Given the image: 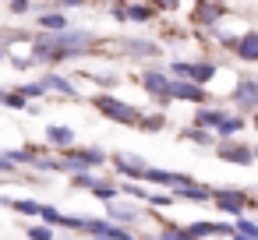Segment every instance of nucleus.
<instances>
[{
  "instance_id": "4468645a",
  "label": "nucleus",
  "mask_w": 258,
  "mask_h": 240,
  "mask_svg": "<svg viewBox=\"0 0 258 240\" xmlns=\"http://www.w3.org/2000/svg\"><path fill=\"white\" fill-rule=\"evenodd\" d=\"M230 236H240V240H258V222H251V219L237 215V222H233V233H230Z\"/></svg>"
},
{
  "instance_id": "f03ea898",
  "label": "nucleus",
  "mask_w": 258,
  "mask_h": 240,
  "mask_svg": "<svg viewBox=\"0 0 258 240\" xmlns=\"http://www.w3.org/2000/svg\"><path fill=\"white\" fill-rule=\"evenodd\" d=\"M96 106L110 117V120H124V124H138V113H135V106H127V103H120V99H110V96H99L96 99Z\"/></svg>"
},
{
  "instance_id": "6e6552de",
  "label": "nucleus",
  "mask_w": 258,
  "mask_h": 240,
  "mask_svg": "<svg viewBox=\"0 0 258 240\" xmlns=\"http://www.w3.org/2000/svg\"><path fill=\"white\" fill-rule=\"evenodd\" d=\"M233 46H237V57L240 60H258V32H244Z\"/></svg>"
},
{
  "instance_id": "a878e982",
  "label": "nucleus",
  "mask_w": 258,
  "mask_h": 240,
  "mask_svg": "<svg viewBox=\"0 0 258 240\" xmlns=\"http://www.w3.org/2000/svg\"><path fill=\"white\" fill-rule=\"evenodd\" d=\"M184 138H191L195 145H212V134H209V131H198V127H195V131H187Z\"/></svg>"
},
{
  "instance_id": "cd10ccee",
  "label": "nucleus",
  "mask_w": 258,
  "mask_h": 240,
  "mask_svg": "<svg viewBox=\"0 0 258 240\" xmlns=\"http://www.w3.org/2000/svg\"><path fill=\"white\" fill-rule=\"evenodd\" d=\"M4 103H8V106H15V110H25V99H22L18 92H11V96L4 92Z\"/></svg>"
},
{
  "instance_id": "c756f323",
  "label": "nucleus",
  "mask_w": 258,
  "mask_h": 240,
  "mask_svg": "<svg viewBox=\"0 0 258 240\" xmlns=\"http://www.w3.org/2000/svg\"><path fill=\"white\" fill-rule=\"evenodd\" d=\"M120 191H124V194H135V198H145V191H142L138 184H120Z\"/></svg>"
},
{
  "instance_id": "1a4fd4ad",
  "label": "nucleus",
  "mask_w": 258,
  "mask_h": 240,
  "mask_svg": "<svg viewBox=\"0 0 258 240\" xmlns=\"http://www.w3.org/2000/svg\"><path fill=\"white\" fill-rule=\"evenodd\" d=\"M120 50H127L131 57H156L159 53V46L145 43V39H120Z\"/></svg>"
},
{
  "instance_id": "39448f33",
  "label": "nucleus",
  "mask_w": 258,
  "mask_h": 240,
  "mask_svg": "<svg viewBox=\"0 0 258 240\" xmlns=\"http://www.w3.org/2000/svg\"><path fill=\"white\" fill-rule=\"evenodd\" d=\"M212 198H216V205H219L223 212H233V215L247 205V194H244V191H216Z\"/></svg>"
},
{
  "instance_id": "412c9836",
  "label": "nucleus",
  "mask_w": 258,
  "mask_h": 240,
  "mask_svg": "<svg viewBox=\"0 0 258 240\" xmlns=\"http://www.w3.org/2000/svg\"><path fill=\"white\" fill-rule=\"evenodd\" d=\"M198 15H202V22H209V25H212V22L223 15V8H219V4H202V8H198Z\"/></svg>"
},
{
  "instance_id": "aec40b11",
  "label": "nucleus",
  "mask_w": 258,
  "mask_h": 240,
  "mask_svg": "<svg viewBox=\"0 0 258 240\" xmlns=\"http://www.w3.org/2000/svg\"><path fill=\"white\" fill-rule=\"evenodd\" d=\"M145 240H191L187 236V229H177V226H166L159 236H145Z\"/></svg>"
},
{
  "instance_id": "423d86ee",
  "label": "nucleus",
  "mask_w": 258,
  "mask_h": 240,
  "mask_svg": "<svg viewBox=\"0 0 258 240\" xmlns=\"http://www.w3.org/2000/svg\"><path fill=\"white\" fill-rule=\"evenodd\" d=\"M170 99H187V103H205V92L191 82H170Z\"/></svg>"
},
{
  "instance_id": "0eeeda50",
  "label": "nucleus",
  "mask_w": 258,
  "mask_h": 240,
  "mask_svg": "<svg viewBox=\"0 0 258 240\" xmlns=\"http://www.w3.org/2000/svg\"><path fill=\"white\" fill-rule=\"evenodd\" d=\"M142 85H145V92H149V96H156V99H170V82H166L163 74L149 71V74L142 78Z\"/></svg>"
},
{
  "instance_id": "2f4dec72",
  "label": "nucleus",
  "mask_w": 258,
  "mask_h": 240,
  "mask_svg": "<svg viewBox=\"0 0 258 240\" xmlns=\"http://www.w3.org/2000/svg\"><path fill=\"white\" fill-rule=\"evenodd\" d=\"M251 155H258V148H254V152H251Z\"/></svg>"
},
{
  "instance_id": "7ed1b4c3",
  "label": "nucleus",
  "mask_w": 258,
  "mask_h": 240,
  "mask_svg": "<svg viewBox=\"0 0 258 240\" xmlns=\"http://www.w3.org/2000/svg\"><path fill=\"white\" fill-rule=\"evenodd\" d=\"M233 106H240V110H258V82L240 78V82L233 85Z\"/></svg>"
},
{
  "instance_id": "f3484780",
  "label": "nucleus",
  "mask_w": 258,
  "mask_h": 240,
  "mask_svg": "<svg viewBox=\"0 0 258 240\" xmlns=\"http://www.w3.org/2000/svg\"><path fill=\"white\" fill-rule=\"evenodd\" d=\"M46 138H50V145L68 148V145L75 141V131H71V127H50V131H46Z\"/></svg>"
},
{
  "instance_id": "c85d7f7f",
  "label": "nucleus",
  "mask_w": 258,
  "mask_h": 240,
  "mask_svg": "<svg viewBox=\"0 0 258 240\" xmlns=\"http://www.w3.org/2000/svg\"><path fill=\"white\" fill-rule=\"evenodd\" d=\"M18 96H22V99H25V96H43V85H39V82H36V85H22Z\"/></svg>"
},
{
  "instance_id": "5701e85b",
  "label": "nucleus",
  "mask_w": 258,
  "mask_h": 240,
  "mask_svg": "<svg viewBox=\"0 0 258 240\" xmlns=\"http://www.w3.org/2000/svg\"><path fill=\"white\" fill-rule=\"evenodd\" d=\"M92 194H96L99 201H106V205H110V201H117V191H113V187H106V184H99V187H92Z\"/></svg>"
},
{
  "instance_id": "6ab92c4d",
  "label": "nucleus",
  "mask_w": 258,
  "mask_h": 240,
  "mask_svg": "<svg viewBox=\"0 0 258 240\" xmlns=\"http://www.w3.org/2000/svg\"><path fill=\"white\" fill-rule=\"evenodd\" d=\"M124 15H127L131 22H149V18H152V8H145V4H131V8H124Z\"/></svg>"
},
{
  "instance_id": "bb28decb",
  "label": "nucleus",
  "mask_w": 258,
  "mask_h": 240,
  "mask_svg": "<svg viewBox=\"0 0 258 240\" xmlns=\"http://www.w3.org/2000/svg\"><path fill=\"white\" fill-rule=\"evenodd\" d=\"M145 198H149V205H159V208L173 205V194H145Z\"/></svg>"
},
{
  "instance_id": "7c9ffc66",
  "label": "nucleus",
  "mask_w": 258,
  "mask_h": 240,
  "mask_svg": "<svg viewBox=\"0 0 258 240\" xmlns=\"http://www.w3.org/2000/svg\"><path fill=\"white\" fill-rule=\"evenodd\" d=\"M254 127H258V113H254Z\"/></svg>"
},
{
  "instance_id": "9d476101",
  "label": "nucleus",
  "mask_w": 258,
  "mask_h": 240,
  "mask_svg": "<svg viewBox=\"0 0 258 240\" xmlns=\"http://www.w3.org/2000/svg\"><path fill=\"white\" fill-rule=\"evenodd\" d=\"M177 198H187V201H209L212 191H209V187H198V184H184V187L173 191V201H177Z\"/></svg>"
},
{
  "instance_id": "f257e3e1",
  "label": "nucleus",
  "mask_w": 258,
  "mask_h": 240,
  "mask_svg": "<svg viewBox=\"0 0 258 240\" xmlns=\"http://www.w3.org/2000/svg\"><path fill=\"white\" fill-rule=\"evenodd\" d=\"M212 74H216L212 64H187V60L173 64V78H177V82H191V85H198V89H202Z\"/></svg>"
},
{
  "instance_id": "9b49d317",
  "label": "nucleus",
  "mask_w": 258,
  "mask_h": 240,
  "mask_svg": "<svg viewBox=\"0 0 258 240\" xmlns=\"http://www.w3.org/2000/svg\"><path fill=\"white\" fill-rule=\"evenodd\" d=\"M142 215L138 205H127V201H110V219H124V222H135Z\"/></svg>"
},
{
  "instance_id": "b1692460",
  "label": "nucleus",
  "mask_w": 258,
  "mask_h": 240,
  "mask_svg": "<svg viewBox=\"0 0 258 240\" xmlns=\"http://www.w3.org/2000/svg\"><path fill=\"white\" fill-rule=\"evenodd\" d=\"M57 226H64V229H85V219H78V215H60Z\"/></svg>"
},
{
  "instance_id": "ddd939ff",
  "label": "nucleus",
  "mask_w": 258,
  "mask_h": 240,
  "mask_svg": "<svg viewBox=\"0 0 258 240\" xmlns=\"http://www.w3.org/2000/svg\"><path fill=\"white\" fill-rule=\"evenodd\" d=\"M223 117H226L223 110H198L195 113V124H198V131H209V127H219Z\"/></svg>"
},
{
  "instance_id": "4be33fe9",
  "label": "nucleus",
  "mask_w": 258,
  "mask_h": 240,
  "mask_svg": "<svg viewBox=\"0 0 258 240\" xmlns=\"http://www.w3.org/2000/svg\"><path fill=\"white\" fill-rule=\"evenodd\" d=\"M216 131H219V134H237V131H240V117H223Z\"/></svg>"
},
{
  "instance_id": "20e7f679",
  "label": "nucleus",
  "mask_w": 258,
  "mask_h": 240,
  "mask_svg": "<svg viewBox=\"0 0 258 240\" xmlns=\"http://www.w3.org/2000/svg\"><path fill=\"white\" fill-rule=\"evenodd\" d=\"M113 163H117V170H120L124 177H138V180H145V173H149V166H145L138 155H127V152H117Z\"/></svg>"
},
{
  "instance_id": "a211bd4d",
  "label": "nucleus",
  "mask_w": 258,
  "mask_h": 240,
  "mask_svg": "<svg viewBox=\"0 0 258 240\" xmlns=\"http://www.w3.org/2000/svg\"><path fill=\"white\" fill-rule=\"evenodd\" d=\"M11 208H15V212H22V215H32V219L43 212V205H39V201H29V198H22V201H11Z\"/></svg>"
},
{
  "instance_id": "dca6fc26",
  "label": "nucleus",
  "mask_w": 258,
  "mask_h": 240,
  "mask_svg": "<svg viewBox=\"0 0 258 240\" xmlns=\"http://www.w3.org/2000/svg\"><path fill=\"white\" fill-rule=\"evenodd\" d=\"M39 25L46 29V36H57V32H64V29H68V18H64V15H43V18H39Z\"/></svg>"
},
{
  "instance_id": "f8f14e48",
  "label": "nucleus",
  "mask_w": 258,
  "mask_h": 240,
  "mask_svg": "<svg viewBox=\"0 0 258 240\" xmlns=\"http://www.w3.org/2000/svg\"><path fill=\"white\" fill-rule=\"evenodd\" d=\"M219 155L230 159V163H240V166H247V163L254 159L251 148H240V145H219Z\"/></svg>"
},
{
  "instance_id": "393cba45",
  "label": "nucleus",
  "mask_w": 258,
  "mask_h": 240,
  "mask_svg": "<svg viewBox=\"0 0 258 240\" xmlns=\"http://www.w3.org/2000/svg\"><path fill=\"white\" fill-rule=\"evenodd\" d=\"M53 233H50V226H36V222H29V240H50Z\"/></svg>"
},
{
  "instance_id": "2eb2a0df",
  "label": "nucleus",
  "mask_w": 258,
  "mask_h": 240,
  "mask_svg": "<svg viewBox=\"0 0 258 240\" xmlns=\"http://www.w3.org/2000/svg\"><path fill=\"white\" fill-rule=\"evenodd\" d=\"M39 85H43V92H46V89H53V92H64V96H75V85H71L68 78H57V74H46V78H43Z\"/></svg>"
}]
</instances>
